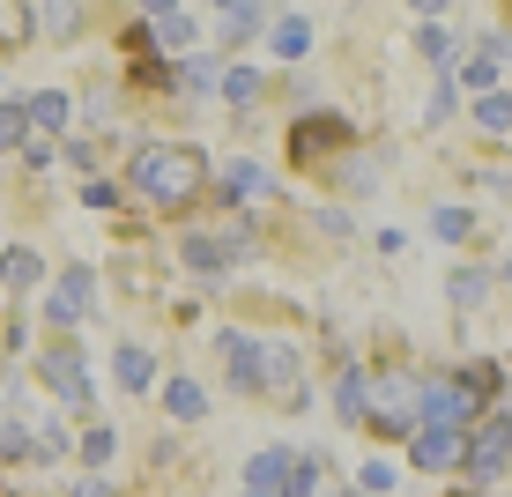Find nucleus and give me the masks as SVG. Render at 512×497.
<instances>
[{"label": "nucleus", "mask_w": 512, "mask_h": 497, "mask_svg": "<svg viewBox=\"0 0 512 497\" xmlns=\"http://www.w3.org/2000/svg\"><path fill=\"white\" fill-rule=\"evenodd\" d=\"M201 186H208V156L186 149V141H149V149L134 156V193L156 201V208H171V216H179L186 201H201Z\"/></svg>", "instance_id": "f257e3e1"}, {"label": "nucleus", "mask_w": 512, "mask_h": 497, "mask_svg": "<svg viewBox=\"0 0 512 497\" xmlns=\"http://www.w3.org/2000/svg\"><path fill=\"white\" fill-rule=\"evenodd\" d=\"M505 460H512V423H505V416H490L475 438H461V468H468V483H498Z\"/></svg>", "instance_id": "f03ea898"}, {"label": "nucleus", "mask_w": 512, "mask_h": 497, "mask_svg": "<svg viewBox=\"0 0 512 497\" xmlns=\"http://www.w3.org/2000/svg\"><path fill=\"white\" fill-rule=\"evenodd\" d=\"M364 401H379V408H372L379 431L416 438V379H379V386H364Z\"/></svg>", "instance_id": "7ed1b4c3"}, {"label": "nucleus", "mask_w": 512, "mask_h": 497, "mask_svg": "<svg viewBox=\"0 0 512 497\" xmlns=\"http://www.w3.org/2000/svg\"><path fill=\"white\" fill-rule=\"evenodd\" d=\"M38 379H45L67 408H90V379H82V357H75V349H45V357H38Z\"/></svg>", "instance_id": "20e7f679"}, {"label": "nucleus", "mask_w": 512, "mask_h": 497, "mask_svg": "<svg viewBox=\"0 0 512 497\" xmlns=\"http://www.w3.org/2000/svg\"><path fill=\"white\" fill-rule=\"evenodd\" d=\"M90 297H97V282L82 275V268H67V275H60V290L45 297V319H52V327H75V319L90 312Z\"/></svg>", "instance_id": "39448f33"}, {"label": "nucleus", "mask_w": 512, "mask_h": 497, "mask_svg": "<svg viewBox=\"0 0 512 497\" xmlns=\"http://www.w3.org/2000/svg\"><path fill=\"white\" fill-rule=\"evenodd\" d=\"M342 141H349V127H342V119H334V112H320V119H305V127L290 134V164L305 171V164H312V156H320V149H342Z\"/></svg>", "instance_id": "423d86ee"}, {"label": "nucleus", "mask_w": 512, "mask_h": 497, "mask_svg": "<svg viewBox=\"0 0 512 497\" xmlns=\"http://www.w3.org/2000/svg\"><path fill=\"white\" fill-rule=\"evenodd\" d=\"M290 483H297V453H260L245 468V497H290Z\"/></svg>", "instance_id": "0eeeda50"}, {"label": "nucleus", "mask_w": 512, "mask_h": 497, "mask_svg": "<svg viewBox=\"0 0 512 497\" xmlns=\"http://www.w3.org/2000/svg\"><path fill=\"white\" fill-rule=\"evenodd\" d=\"M461 438H468V431H416V438H409V453H416V468L453 475V468H461Z\"/></svg>", "instance_id": "6e6552de"}, {"label": "nucleus", "mask_w": 512, "mask_h": 497, "mask_svg": "<svg viewBox=\"0 0 512 497\" xmlns=\"http://www.w3.org/2000/svg\"><path fill=\"white\" fill-rule=\"evenodd\" d=\"M216 193H223V201H268V193H275V171H260V164H231V171L216 179Z\"/></svg>", "instance_id": "1a4fd4ad"}, {"label": "nucleus", "mask_w": 512, "mask_h": 497, "mask_svg": "<svg viewBox=\"0 0 512 497\" xmlns=\"http://www.w3.org/2000/svg\"><path fill=\"white\" fill-rule=\"evenodd\" d=\"M223 357H231V386L260 394V342L253 334H223Z\"/></svg>", "instance_id": "9d476101"}, {"label": "nucleus", "mask_w": 512, "mask_h": 497, "mask_svg": "<svg viewBox=\"0 0 512 497\" xmlns=\"http://www.w3.org/2000/svg\"><path fill=\"white\" fill-rule=\"evenodd\" d=\"M149 38L171 45V52H186L193 45V15L186 8H149Z\"/></svg>", "instance_id": "9b49d317"}, {"label": "nucleus", "mask_w": 512, "mask_h": 497, "mask_svg": "<svg viewBox=\"0 0 512 497\" xmlns=\"http://www.w3.org/2000/svg\"><path fill=\"white\" fill-rule=\"evenodd\" d=\"M23 119H30V134L45 141L52 127H67V97H60V90H38V97L23 104Z\"/></svg>", "instance_id": "f8f14e48"}, {"label": "nucleus", "mask_w": 512, "mask_h": 497, "mask_svg": "<svg viewBox=\"0 0 512 497\" xmlns=\"http://www.w3.org/2000/svg\"><path fill=\"white\" fill-rule=\"evenodd\" d=\"M312 52V23L305 15H275V60H305Z\"/></svg>", "instance_id": "ddd939ff"}, {"label": "nucleus", "mask_w": 512, "mask_h": 497, "mask_svg": "<svg viewBox=\"0 0 512 497\" xmlns=\"http://www.w3.org/2000/svg\"><path fill=\"white\" fill-rule=\"evenodd\" d=\"M164 408H171L179 423H193V416H208V394H201L193 379H171V386H164Z\"/></svg>", "instance_id": "4468645a"}, {"label": "nucleus", "mask_w": 512, "mask_h": 497, "mask_svg": "<svg viewBox=\"0 0 512 497\" xmlns=\"http://www.w3.org/2000/svg\"><path fill=\"white\" fill-rule=\"evenodd\" d=\"M0 282H8V290H30V282H38V253H30V245L0 253Z\"/></svg>", "instance_id": "2eb2a0df"}, {"label": "nucleus", "mask_w": 512, "mask_h": 497, "mask_svg": "<svg viewBox=\"0 0 512 497\" xmlns=\"http://www.w3.org/2000/svg\"><path fill=\"white\" fill-rule=\"evenodd\" d=\"M112 371H119V386H127V394H141V386H149V349H119V357H112Z\"/></svg>", "instance_id": "dca6fc26"}, {"label": "nucleus", "mask_w": 512, "mask_h": 497, "mask_svg": "<svg viewBox=\"0 0 512 497\" xmlns=\"http://www.w3.org/2000/svg\"><path fill=\"white\" fill-rule=\"evenodd\" d=\"M498 60H505V45L490 38V45H483V52L468 60V90H483V97H490V82H498Z\"/></svg>", "instance_id": "f3484780"}, {"label": "nucleus", "mask_w": 512, "mask_h": 497, "mask_svg": "<svg viewBox=\"0 0 512 497\" xmlns=\"http://www.w3.org/2000/svg\"><path fill=\"white\" fill-rule=\"evenodd\" d=\"M334 416H349V423L364 416V379H357V371H342V379H334Z\"/></svg>", "instance_id": "a211bd4d"}, {"label": "nucleus", "mask_w": 512, "mask_h": 497, "mask_svg": "<svg viewBox=\"0 0 512 497\" xmlns=\"http://www.w3.org/2000/svg\"><path fill=\"white\" fill-rule=\"evenodd\" d=\"M483 297H490V275H483V268H461V275H453V305H483Z\"/></svg>", "instance_id": "6ab92c4d"}, {"label": "nucleus", "mask_w": 512, "mask_h": 497, "mask_svg": "<svg viewBox=\"0 0 512 497\" xmlns=\"http://www.w3.org/2000/svg\"><path fill=\"white\" fill-rule=\"evenodd\" d=\"M431 230H438L446 245H461L468 230H475V216H468V208H438V216H431Z\"/></svg>", "instance_id": "aec40b11"}, {"label": "nucleus", "mask_w": 512, "mask_h": 497, "mask_svg": "<svg viewBox=\"0 0 512 497\" xmlns=\"http://www.w3.org/2000/svg\"><path fill=\"white\" fill-rule=\"evenodd\" d=\"M30 141V119H23V104H0V149H23Z\"/></svg>", "instance_id": "412c9836"}, {"label": "nucleus", "mask_w": 512, "mask_h": 497, "mask_svg": "<svg viewBox=\"0 0 512 497\" xmlns=\"http://www.w3.org/2000/svg\"><path fill=\"white\" fill-rule=\"evenodd\" d=\"M475 119H483L490 134H505V127H512V97H498V90H490L483 104H475Z\"/></svg>", "instance_id": "4be33fe9"}, {"label": "nucleus", "mask_w": 512, "mask_h": 497, "mask_svg": "<svg viewBox=\"0 0 512 497\" xmlns=\"http://www.w3.org/2000/svg\"><path fill=\"white\" fill-rule=\"evenodd\" d=\"M223 97H231V104H260V75H253V67H238V75H223Z\"/></svg>", "instance_id": "5701e85b"}, {"label": "nucleus", "mask_w": 512, "mask_h": 497, "mask_svg": "<svg viewBox=\"0 0 512 497\" xmlns=\"http://www.w3.org/2000/svg\"><path fill=\"white\" fill-rule=\"evenodd\" d=\"M260 30V8H223V38H253Z\"/></svg>", "instance_id": "b1692460"}, {"label": "nucleus", "mask_w": 512, "mask_h": 497, "mask_svg": "<svg viewBox=\"0 0 512 497\" xmlns=\"http://www.w3.org/2000/svg\"><path fill=\"white\" fill-rule=\"evenodd\" d=\"M186 260H193V268H201V275H208V268L223 275V260H216V245H208V238H186Z\"/></svg>", "instance_id": "393cba45"}, {"label": "nucleus", "mask_w": 512, "mask_h": 497, "mask_svg": "<svg viewBox=\"0 0 512 497\" xmlns=\"http://www.w3.org/2000/svg\"><path fill=\"white\" fill-rule=\"evenodd\" d=\"M82 460H90V468H104V460H112V431H90V438H82Z\"/></svg>", "instance_id": "a878e982"}, {"label": "nucleus", "mask_w": 512, "mask_h": 497, "mask_svg": "<svg viewBox=\"0 0 512 497\" xmlns=\"http://www.w3.org/2000/svg\"><path fill=\"white\" fill-rule=\"evenodd\" d=\"M423 60H431V67H453V45L438 38V30H423Z\"/></svg>", "instance_id": "bb28decb"}, {"label": "nucleus", "mask_w": 512, "mask_h": 497, "mask_svg": "<svg viewBox=\"0 0 512 497\" xmlns=\"http://www.w3.org/2000/svg\"><path fill=\"white\" fill-rule=\"evenodd\" d=\"M82 201H90V208H112L119 186H112V179H90V186H82Z\"/></svg>", "instance_id": "cd10ccee"}, {"label": "nucleus", "mask_w": 512, "mask_h": 497, "mask_svg": "<svg viewBox=\"0 0 512 497\" xmlns=\"http://www.w3.org/2000/svg\"><path fill=\"white\" fill-rule=\"evenodd\" d=\"M75 497H112V490H104V483H82V490H75Z\"/></svg>", "instance_id": "c85d7f7f"}]
</instances>
